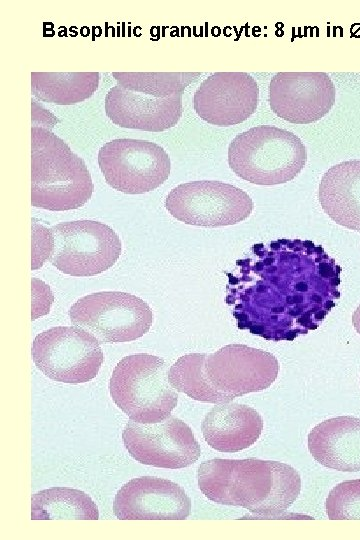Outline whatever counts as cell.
<instances>
[{
    "mask_svg": "<svg viewBox=\"0 0 360 540\" xmlns=\"http://www.w3.org/2000/svg\"><path fill=\"white\" fill-rule=\"evenodd\" d=\"M277 358L264 350L229 344L214 353H189L169 369V381L190 398L207 403L231 402L267 389L277 378Z\"/></svg>",
    "mask_w": 360,
    "mask_h": 540,
    "instance_id": "obj_1",
    "label": "cell"
},
{
    "mask_svg": "<svg viewBox=\"0 0 360 540\" xmlns=\"http://www.w3.org/2000/svg\"><path fill=\"white\" fill-rule=\"evenodd\" d=\"M201 492L212 502L240 506L258 517L277 518L296 501L298 472L288 464L257 458H215L200 464Z\"/></svg>",
    "mask_w": 360,
    "mask_h": 540,
    "instance_id": "obj_2",
    "label": "cell"
},
{
    "mask_svg": "<svg viewBox=\"0 0 360 540\" xmlns=\"http://www.w3.org/2000/svg\"><path fill=\"white\" fill-rule=\"evenodd\" d=\"M93 189L84 160L48 128L32 126V206L50 211L78 209L90 200Z\"/></svg>",
    "mask_w": 360,
    "mask_h": 540,
    "instance_id": "obj_3",
    "label": "cell"
},
{
    "mask_svg": "<svg viewBox=\"0 0 360 540\" xmlns=\"http://www.w3.org/2000/svg\"><path fill=\"white\" fill-rule=\"evenodd\" d=\"M306 161V148L300 138L271 125L255 126L238 134L228 147L232 171L256 185L289 182L301 172Z\"/></svg>",
    "mask_w": 360,
    "mask_h": 540,
    "instance_id": "obj_4",
    "label": "cell"
},
{
    "mask_svg": "<svg viewBox=\"0 0 360 540\" xmlns=\"http://www.w3.org/2000/svg\"><path fill=\"white\" fill-rule=\"evenodd\" d=\"M114 403L135 422L158 423L176 407L178 393L163 358L138 353L122 358L109 382Z\"/></svg>",
    "mask_w": 360,
    "mask_h": 540,
    "instance_id": "obj_5",
    "label": "cell"
},
{
    "mask_svg": "<svg viewBox=\"0 0 360 540\" xmlns=\"http://www.w3.org/2000/svg\"><path fill=\"white\" fill-rule=\"evenodd\" d=\"M48 259L61 272L89 277L111 268L121 254V241L108 225L76 220L50 228L39 226Z\"/></svg>",
    "mask_w": 360,
    "mask_h": 540,
    "instance_id": "obj_6",
    "label": "cell"
},
{
    "mask_svg": "<svg viewBox=\"0 0 360 540\" xmlns=\"http://www.w3.org/2000/svg\"><path fill=\"white\" fill-rule=\"evenodd\" d=\"M72 324L92 334L99 343L134 341L153 322L149 305L126 292L102 291L77 300L69 310Z\"/></svg>",
    "mask_w": 360,
    "mask_h": 540,
    "instance_id": "obj_7",
    "label": "cell"
},
{
    "mask_svg": "<svg viewBox=\"0 0 360 540\" xmlns=\"http://www.w3.org/2000/svg\"><path fill=\"white\" fill-rule=\"evenodd\" d=\"M36 367L63 383H85L96 377L104 361L99 341L76 326H57L38 334L32 344Z\"/></svg>",
    "mask_w": 360,
    "mask_h": 540,
    "instance_id": "obj_8",
    "label": "cell"
},
{
    "mask_svg": "<svg viewBox=\"0 0 360 540\" xmlns=\"http://www.w3.org/2000/svg\"><path fill=\"white\" fill-rule=\"evenodd\" d=\"M98 165L109 186L125 194L155 190L170 175L168 153L158 144L133 138H117L98 152Z\"/></svg>",
    "mask_w": 360,
    "mask_h": 540,
    "instance_id": "obj_9",
    "label": "cell"
},
{
    "mask_svg": "<svg viewBox=\"0 0 360 540\" xmlns=\"http://www.w3.org/2000/svg\"><path fill=\"white\" fill-rule=\"evenodd\" d=\"M165 207L180 222L215 228L244 221L254 205L250 196L236 186L200 180L173 188L165 199Z\"/></svg>",
    "mask_w": 360,
    "mask_h": 540,
    "instance_id": "obj_10",
    "label": "cell"
},
{
    "mask_svg": "<svg viewBox=\"0 0 360 540\" xmlns=\"http://www.w3.org/2000/svg\"><path fill=\"white\" fill-rule=\"evenodd\" d=\"M122 439L137 462L158 468H185L195 463L201 454L191 428L171 415L151 424L130 420L122 432Z\"/></svg>",
    "mask_w": 360,
    "mask_h": 540,
    "instance_id": "obj_11",
    "label": "cell"
},
{
    "mask_svg": "<svg viewBox=\"0 0 360 540\" xmlns=\"http://www.w3.org/2000/svg\"><path fill=\"white\" fill-rule=\"evenodd\" d=\"M335 100V85L325 72H279L269 84L272 111L294 124L320 120Z\"/></svg>",
    "mask_w": 360,
    "mask_h": 540,
    "instance_id": "obj_12",
    "label": "cell"
},
{
    "mask_svg": "<svg viewBox=\"0 0 360 540\" xmlns=\"http://www.w3.org/2000/svg\"><path fill=\"white\" fill-rule=\"evenodd\" d=\"M259 88L246 72H216L194 93V110L205 122L232 126L247 120L257 109Z\"/></svg>",
    "mask_w": 360,
    "mask_h": 540,
    "instance_id": "obj_13",
    "label": "cell"
},
{
    "mask_svg": "<svg viewBox=\"0 0 360 540\" xmlns=\"http://www.w3.org/2000/svg\"><path fill=\"white\" fill-rule=\"evenodd\" d=\"M113 513L119 520H184L191 513V499L175 482L143 476L119 489Z\"/></svg>",
    "mask_w": 360,
    "mask_h": 540,
    "instance_id": "obj_14",
    "label": "cell"
},
{
    "mask_svg": "<svg viewBox=\"0 0 360 540\" xmlns=\"http://www.w3.org/2000/svg\"><path fill=\"white\" fill-rule=\"evenodd\" d=\"M104 108L115 125L149 132H162L176 126L183 113L182 95L156 98L119 84L107 92Z\"/></svg>",
    "mask_w": 360,
    "mask_h": 540,
    "instance_id": "obj_15",
    "label": "cell"
},
{
    "mask_svg": "<svg viewBox=\"0 0 360 540\" xmlns=\"http://www.w3.org/2000/svg\"><path fill=\"white\" fill-rule=\"evenodd\" d=\"M201 430L213 449L235 453L253 445L263 430V419L252 407L227 402L214 406L204 417Z\"/></svg>",
    "mask_w": 360,
    "mask_h": 540,
    "instance_id": "obj_16",
    "label": "cell"
},
{
    "mask_svg": "<svg viewBox=\"0 0 360 540\" xmlns=\"http://www.w3.org/2000/svg\"><path fill=\"white\" fill-rule=\"evenodd\" d=\"M308 449L324 467L360 471V418L338 416L321 422L308 435Z\"/></svg>",
    "mask_w": 360,
    "mask_h": 540,
    "instance_id": "obj_17",
    "label": "cell"
},
{
    "mask_svg": "<svg viewBox=\"0 0 360 540\" xmlns=\"http://www.w3.org/2000/svg\"><path fill=\"white\" fill-rule=\"evenodd\" d=\"M318 198L336 224L360 232V160L343 161L329 168L320 181Z\"/></svg>",
    "mask_w": 360,
    "mask_h": 540,
    "instance_id": "obj_18",
    "label": "cell"
},
{
    "mask_svg": "<svg viewBox=\"0 0 360 540\" xmlns=\"http://www.w3.org/2000/svg\"><path fill=\"white\" fill-rule=\"evenodd\" d=\"M98 72H31V92L40 101L72 105L98 89Z\"/></svg>",
    "mask_w": 360,
    "mask_h": 540,
    "instance_id": "obj_19",
    "label": "cell"
},
{
    "mask_svg": "<svg viewBox=\"0 0 360 540\" xmlns=\"http://www.w3.org/2000/svg\"><path fill=\"white\" fill-rule=\"evenodd\" d=\"M32 520H98L96 503L85 492L52 487L31 497Z\"/></svg>",
    "mask_w": 360,
    "mask_h": 540,
    "instance_id": "obj_20",
    "label": "cell"
},
{
    "mask_svg": "<svg viewBox=\"0 0 360 540\" xmlns=\"http://www.w3.org/2000/svg\"><path fill=\"white\" fill-rule=\"evenodd\" d=\"M112 76L124 88L156 98L182 95L196 81L199 72H113Z\"/></svg>",
    "mask_w": 360,
    "mask_h": 540,
    "instance_id": "obj_21",
    "label": "cell"
},
{
    "mask_svg": "<svg viewBox=\"0 0 360 540\" xmlns=\"http://www.w3.org/2000/svg\"><path fill=\"white\" fill-rule=\"evenodd\" d=\"M325 507L330 520H360V479L335 486L328 494Z\"/></svg>",
    "mask_w": 360,
    "mask_h": 540,
    "instance_id": "obj_22",
    "label": "cell"
},
{
    "mask_svg": "<svg viewBox=\"0 0 360 540\" xmlns=\"http://www.w3.org/2000/svg\"><path fill=\"white\" fill-rule=\"evenodd\" d=\"M352 323L355 330L360 334V304L352 315Z\"/></svg>",
    "mask_w": 360,
    "mask_h": 540,
    "instance_id": "obj_23",
    "label": "cell"
}]
</instances>
